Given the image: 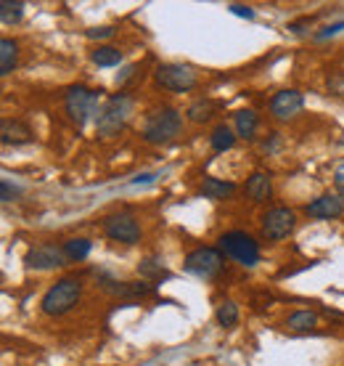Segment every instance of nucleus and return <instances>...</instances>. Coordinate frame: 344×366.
Here are the masks:
<instances>
[{
	"instance_id": "nucleus-1",
	"label": "nucleus",
	"mask_w": 344,
	"mask_h": 366,
	"mask_svg": "<svg viewBox=\"0 0 344 366\" xmlns=\"http://www.w3.org/2000/svg\"><path fill=\"white\" fill-rule=\"evenodd\" d=\"M183 130V114L172 107H162V109L151 112L146 117L143 125V141L151 144V147H162V144H170L175 136H181Z\"/></svg>"
},
{
	"instance_id": "nucleus-2",
	"label": "nucleus",
	"mask_w": 344,
	"mask_h": 366,
	"mask_svg": "<svg viewBox=\"0 0 344 366\" xmlns=\"http://www.w3.org/2000/svg\"><path fill=\"white\" fill-rule=\"evenodd\" d=\"M82 297V279L77 276H66V279H59V282L43 295L40 300V308L46 316H64L69 313L80 302Z\"/></svg>"
},
{
	"instance_id": "nucleus-3",
	"label": "nucleus",
	"mask_w": 344,
	"mask_h": 366,
	"mask_svg": "<svg viewBox=\"0 0 344 366\" xmlns=\"http://www.w3.org/2000/svg\"><path fill=\"white\" fill-rule=\"evenodd\" d=\"M133 114V99L127 93H114L96 117V130L101 138H114L119 130L127 125V119Z\"/></svg>"
},
{
	"instance_id": "nucleus-4",
	"label": "nucleus",
	"mask_w": 344,
	"mask_h": 366,
	"mask_svg": "<svg viewBox=\"0 0 344 366\" xmlns=\"http://www.w3.org/2000/svg\"><path fill=\"white\" fill-rule=\"evenodd\" d=\"M218 249L223 255L233 257L236 263L244 268H254L260 263V244L246 231H226V234H220Z\"/></svg>"
},
{
	"instance_id": "nucleus-5",
	"label": "nucleus",
	"mask_w": 344,
	"mask_h": 366,
	"mask_svg": "<svg viewBox=\"0 0 344 366\" xmlns=\"http://www.w3.org/2000/svg\"><path fill=\"white\" fill-rule=\"evenodd\" d=\"M64 107H66V114L74 125H88L93 119V114L98 117V91H93L88 85H72L66 91V99H64Z\"/></svg>"
},
{
	"instance_id": "nucleus-6",
	"label": "nucleus",
	"mask_w": 344,
	"mask_h": 366,
	"mask_svg": "<svg viewBox=\"0 0 344 366\" xmlns=\"http://www.w3.org/2000/svg\"><path fill=\"white\" fill-rule=\"evenodd\" d=\"M154 77H156V85H162L164 91H172V93H188L199 83V74H196L193 66L175 64V61L156 66Z\"/></svg>"
},
{
	"instance_id": "nucleus-7",
	"label": "nucleus",
	"mask_w": 344,
	"mask_h": 366,
	"mask_svg": "<svg viewBox=\"0 0 344 366\" xmlns=\"http://www.w3.org/2000/svg\"><path fill=\"white\" fill-rule=\"evenodd\" d=\"M183 268L199 279H215L223 268V252L218 247H196L186 255Z\"/></svg>"
},
{
	"instance_id": "nucleus-8",
	"label": "nucleus",
	"mask_w": 344,
	"mask_h": 366,
	"mask_svg": "<svg viewBox=\"0 0 344 366\" xmlns=\"http://www.w3.org/2000/svg\"><path fill=\"white\" fill-rule=\"evenodd\" d=\"M103 234L111 242H122V244H138L141 242V226L130 212H114L103 220Z\"/></svg>"
},
{
	"instance_id": "nucleus-9",
	"label": "nucleus",
	"mask_w": 344,
	"mask_h": 366,
	"mask_svg": "<svg viewBox=\"0 0 344 366\" xmlns=\"http://www.w3.org/2000/svg\"><path fill=\"white\" fill-rule=\"evenodd\" d=\"M297 226V212L289 210V207H273V210L265 212L263 218V234L270 242H281L294 231Z\"/></svg>"
},
{
	"instance_id": "nucleus-10",
	"label": "nucleus",
	"mask_w": 344,
	"mask_h": 366,
	"mask_svg": "<svg viewBox=\"0 0 344 366\" xmlns=\"http://www.w3.org/2000/svg\"><path fill=\"white\" fill-rule=\"evenodd\" d=\"M66 252L64 247H56V244H37V247H29L27 255H24V266L35 268V271H51V268H61L66 266Z\"/></svg>"
},
{
	"instance_id": "nucleus-11",
	"label": "nucleus",
	"mask_w": 344,
	"mask_h": 366,
	"mask_svg": "<svg viewBox=\"0 0 344 366\" xmlns=\"http://www.w3.org/2000/svg\"><path fill=\"white\" fill-rule=\"evenodd\" d=\"M305 107V96L294 88H286V91H278L270 99V114L275 119H289L294 114H299Z\"/></svg>"
},
{
	"instance_id": "nucleus-12",
	"label": "nucleus",
	"mask_w": 344,
	"mask_h": 366,
	"mask_svg": "<svg viewBox=\"0 0 344 366\" xmlns=\"http://www.w3.org/2000/svg\"><path fill=\"white\" fill-rule=\"evenodd\" d=\"M98 284L106 290L109 295H117L122 300H133V297H146L154 287L146 282H117L111 279L109 274H98Z\"/></svg>"
},
{
	"instance_id": "nucleus-13",
	"label": "nucleus",
	"mask_w": 344,
	"mask_h": 366,
	"mask_svg": "<svg viewBox=\"0 0 344 366\" xmlns=\"http://www.w3.org/2000/svg\"><path fill=\"white\" fill-rule=\"evenodd\" d=\"M344 212V199L336 194H323L305 207V215L313 220H334Z\"/></svg>"
},
{
	"instance_id": "nucleus-14",
	"label": "nucleus",
	"mask_w": 344,
	"mask_h": 366,
	"mask_svg": "<svg viewBox=\"0 0 344 366\" xmlns=\"http://www.w3.org/2000/svg\"><path fill=\"white\" fill-rule=\"evenodd\" d=\"M0 141H3L6 147H24V144H32V141H35V133H32V128H29L27 122L6 117L0 122Z\"/></svg>"
},
{
	"instance_id": "nucleus-15",
	"label": "nucleus",
	"mask_w": 344,
	"mask_h": 366,
	"mask_svg": "<svg viewBox=\"0 0 344 366\" xmlns=\"http://www.w3.org/2000/svg\"><path fill=\"white\" fill-rule=\"evenodd\" d=\"M236 194V183L233 181H223V178H204L199 186V197L204 199H231Z\"/></svg>"
},
{
	"instance_id": "nucleus-16",
	"label": "nucleus",
	"mask_w": 344,
	"mask_h": 366,
	"mask_svg": "<svg viewBox=\"0 0 344 366\" xmlns=\"http://www.w3.org/2000/svg\"><path fill=\"white\" fill-rule=\"evenodd\" d=\"M273 194V181L268 173H252V178L246 181V197L252 202H265L270 199Z\"/></svg>"
},
{
	"instance_id": "nucleus-17",
	"label": "nucleus",
	"mask_w": 344,
	"mask_h": 366,
	"mask_svg": "<svg viewBox=\"0 0 344 366\" xmlns=\"http://www.w3.org/2000/svg\"><path fill=\"white\" fill-rule=\"evenodd\" d=\"M233 119H236V136L252 141L254 133H257V125H260V117L252 109H238L233 114Z\"/></svg>"
},
{
	"instance_id": "nucleus-18",
	"label": "nucleus",
	"mask_w": 344,
	"mask_h": 366,
	"mask_svg": "<svg viewBox=\"0 0 344 366\" xmlns=\"http://www.w3.org/2000/svg\"><path fill=\"white\" fill-rule=\"evenodd\" d=\"M16 61H19V46L16 40H11V37H3L0 40V74L6 77L16 69Z\"/></svg>"
},
{
	"instance_id": "nucleus-19",
	"label": "nucleus",
	"mask_w": 344,
	"mask_h": 366,
	"mask_svg": "<svg viewBox=\"0 0 344 366\" xmlns=\"http://www.w3.org/2000/svg\"><path fill=\"white\" fill-rule=\"evenodd\" d=\"M91 239H82V237H74V239H66L64 242V252H66V257L72 260V263H80V260H85V257L91 255Z\"/></svg>"
},
{
	"instance_id": "nucleus-20",
	"label": "nucleus",
	"mask_w": 344,
	"mask_h": 366,
	"mask_svg": "<svg viewBox=\"0 0 344 366\" xmlns=\"http://www.w3.org/2000/svg\"><path fill=\"white\" fill-rule=\"evenodd\" d=\"M93 64H98V66H119L122 64V51L114 46H101L93 51Z\"/></svg>"
},
{
	"instance_id": "nucleus-21",
	"label": "nucleus",
	"mask_w": 344,
	"mask_h": 366,
	"mask_svg": "<svg viewBox=\"0 0 344 366\" xmlns=\"http://www.w3.org/2000/svg\"><path fill=\"white\" fill-rule=\"evenodd\" d=\"M209 144H212V149H215V152H228V149H233V144H236L233 130H231L226 122H223V125H218V128L212 130V136H209Z\"/></svg>"
},
{
	"instance_id": "nucleus-22",
	"label": "nucleus",
	"mask_w": 344,
	"mask_h": 366,
	"mask_svg": "<svg viewBox=\"0 0 344 366\" xmlns=\"http://www.w3.org/2000/svg\"><path fill=\"white\" fill-rule=\"evenodd\" d=\"M315 324H318V313H313V311H297L286 319V327H289L291 332H310Z\"/></svg>"
},
{
	"instance_id": "nucleus-23",
	"label": "nucleus",
	"mask_w": 344,
	"mask_h": 366,
	"mask_svg": "<svg viewBox=\"0 0 344 366\" xmlns=\"http://www.w3.org/2000/svg\"><path fill=\"white\" fill-rule=\"evenodd\" d=\"M215 319H218L220 327H236L238 324V305L233 300H226L218 305V311H215Z\"/></svg>"
},
{
	"instance_id": "nucleus-24",
	"label": "nucleus",
	"mask_w": 344,
	"mask_h": 366,
	"mask_svg": "<svg viewBox=\"0 0 344 366\" xmlns=\"http://www.w3.org/2000/svg\"><path fill=\"white\" fill-rule=\"evenodd\" d=\"M24 16V3L21 0H3L0 3V19L3 24H16Z\"/></svg>"
},
{
	"instance_id": "nucleus-25",
	"label": "nucleus",
	"mask_w": 344,
	"mask_h": 366,
	"mask_svg": "<svg viewBox=\"0 0 344 366\" xmlns=\"http://www.w3.org/2000/svg\"><path fill=\"white\" fill-rule=\"evenodd\" d=\"M212 114H215V104L212 101H193L186 109V117L191 122H207V119H212Z\"/></svg>"
},
{
	"instance_id": "nucleus-26",
	"label": "nucleus",
	"mask_w": 344,
	"mask_h": 366,
	"mask_svg": "<svg viewBox=\"0 0 344 366\" xmlns=\"http://www.w3.org/2000/svg\"><path fill=\"white\" fill-rule=\"evenodd\" d=\"M138 271H141V276H146V279H162V276H167L162 263H159L156 257H146L143 263L138 266Z\"/></svg>"
},
{
	"instance_id": "nucleus-27",
	"label": "nucleus",
	"mask_w": 344,
	"mask_h": 366,
	"mask_svg": "<svg viewBox=\"0 0 344 366\" xmlns=\"http://www.w3.org/2000/svg\"><path fill=\"white\" fill-rule=\"evenodd\" d=\"M16 197H19V186H11V181H6V178H3V183H0V199L14 202Z\"/></svg>"
},
{
	"instance_id": "nucleus-28",
	"label": "nucleus",
	"mask_w": 344,
	"mask_h": 366,
	"mask_svg": "<svg viewBox=\"0 0 344 366\" xmlns=\"http://www.w3.org/2000/svg\"><path fill=\"white\" fill-rule=\"evenodd\" d=\"M339 32H344V21H336V24H331V27H323L320 32H315V40H328V37L339 35Z\"/></svg>"
},
{
	"instance_id": "nucleus-29",
	"label": "nucleus",
	"mask_w": 344,
	"mask_h": 366,
	"mask_svg": "<svg viewBox=\"0 0 344 366\" xmlns=\"http://www.w3.org/2000/svg\"><path fill=\"white\" fill-rule=\"evenodd\" d=\"M111 35H114V29L111 27H93L85 32L88 40H106V37H111Z\"/></svg>"
},
{
	"instance_id": "nucleus-30",
	"label": "nucleus",
	"mask_w": 344,
	"mask_h": 366,
	"mask_svg": "<svg viewBox=\"0 0 344 366\" xmlns=\"http://www.w3.org/2000/svg\"><path fill=\"white\" fill-rule=\"evenodd\" d=\"M228 11H231L233 16L254 19V9H249V6H241V3H231V6H228Z\"/></svg>"
},
{
	"instance_id": "nucleus-31",
	"label": "nucleus",
	"mask_w": 344,
	"mask_h": 366,
	"mask_svg": "<svg viewBox=\"0 0 344 366\" xmlns=\"http://www.w3.org/2000/svg\"><path fill=\"white\" fill-rule=\"evenodd\" d=\"M334 183H336V189L344 194V162L339 167H336V175H334Z\"/></svg>"
},
{
	"instance_id": "nucleus-32",
	"label": "nucleus",
	"mask_w": 344,
	"mask_h": 366,
	"mask_svg": "<svg viewBox=\"0 0 344 366\" xmlns=\"http://www.w3.org/2000/svg\"><path fill=\"white\" fill-rule=\"evenodd\" d=\"M275 147H278V133H273L270 141H265V152H273Z\"/></svg>"
}]
</instances>
